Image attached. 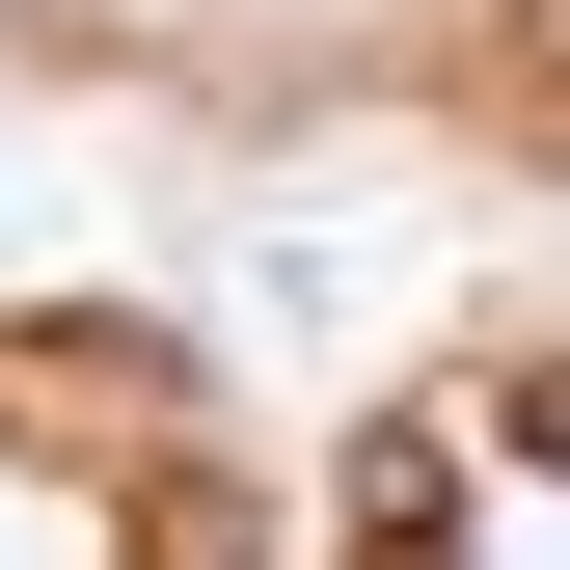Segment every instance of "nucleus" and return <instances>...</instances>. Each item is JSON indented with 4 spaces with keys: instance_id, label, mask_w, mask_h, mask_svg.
Segmentation results:
<instances>
[{
    "instance_id": "1",
    "label": "nucleus",
    "mask_w": 570,
    "mask_h": 570,
    "mask_svg": "<svg viewBox=\"0 0 570 570\" xmlns=\"http://www.w3.org/2000/svg\"><path fill=\"white\" fill-rule=\"evenodd\" d=\"M0 570H272V489L164 326H0Z\"/></svg>"
},
{
    "instance_id": "2",
    "label": "nucleus",
    "mask_w": 570,
    "mask_h": 570,
    "mask_svg": "<svg viewBox=\"0 0 570 570\" xmlns=\"http://www.w3.org/2000/svg\"><path fill=\"white\" fill-rule=\"evenodd\" d=\"M82 55H190V82H353V109H462L543 136L570 82V0H55Z\"/></svg>"
},
{
    "instance_id": "3",
    "label": "nucleus",
    "mask_w": 570,
    "mask_h": 570,
    "mask_svg": "<svg viewBox=\"0 0 570 570\" xmlns=\"http://www.w3.org/2000/svg\"><path fill=\"white\" fill-rule=\"evenodd\" d=\"M353 570H570V353H489V381L407 407Z\"/></svg>"
}]
</instances>
